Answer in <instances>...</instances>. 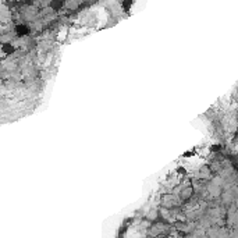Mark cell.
<instances>
[{"mask_svg": "<svg viewBox=\"0 0 238 238\" xmlns=\"http://www.w3.org/2000/svg\"><path fill=\"white\" fill-rule=\"evenodd\" d=\"M17 32H18V35H27L28 34V28H27L25 25H18L17 27Z\"/></svg>", "mask_w": 238, "mask_h": 238, "instance_id": "1", "label": "cell"}]
</instances>
